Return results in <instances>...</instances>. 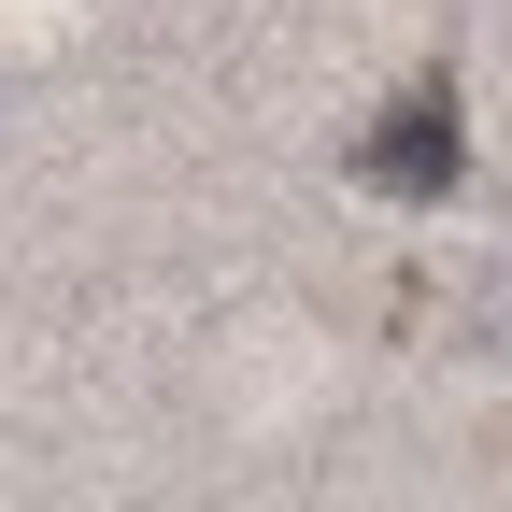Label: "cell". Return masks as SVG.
<instances>
[{"label":"cell","instance_id":"1","mask_svg":"<svg viewBox=\"0 0 512 512\" xmlns=\"http://www.w3.org/2000/svg\"><path fill=\"white\" fill-rule=\"evenodd\" d=\"M356 171H370V185H399V200H441V185H456V100L413 86V100H399V128H384Z\"/></svg>","mask_w":512,"mask_h":512}]
</instances>
